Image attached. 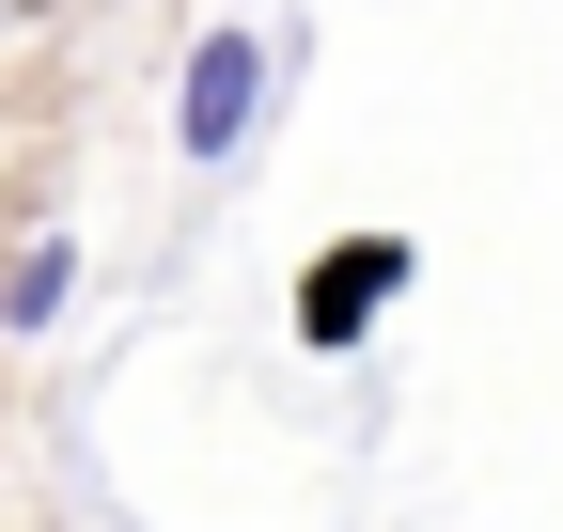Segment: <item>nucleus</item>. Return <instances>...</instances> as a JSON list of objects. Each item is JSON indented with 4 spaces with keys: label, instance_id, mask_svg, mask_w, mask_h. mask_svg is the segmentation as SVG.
<instances>
[{
    "label": "nucleus",
    "instance_id": "obj_1",
    "mask_svg": "<svg viewBox=\"0 0 563 532\" xmlns=\"http://www.w3.org/2000/svg\"><path fill=\"white\" fill-rule=\"evenodd\" d=\"M266 95H282V47L251 32V16H220L188 47V79H173V157L188 173H220V157H251V125H266Z\"/></svg>",
    "mask_w": 563,
    "mask_h": 532
},
{
    "label": "nucleus",
    "instance_id": "obj_2",
    "mask_svg": "<svg viewBox=\"0 0 563 532\" xmlns=\"http://www.w3.org/2000/svg\"><path fill=\"white\" fill-rule=\"evenodd\" d=\"M407 266H422L407 235H329V251L298 266V345H313V361H344V345H361V329L407 298Z\"/></svg>",
    "mask_w": 563,
    "mask_h": 532
},
{
    "label": "nucleus",
    "instance_id": "obj_3",
    "mask_svg": "<svg viewBox=\"0 0 563 532\" xmlns=\"http://www.w3.org/2000/svg\"><path fill=\"white\" fill-rule=\"evenodd\" d=\"M63 298H79V235H32L0 266V329H63Z\"/></svg>",
    "mask_w": 563,
    "mask_h": 532
}]
</instances>
